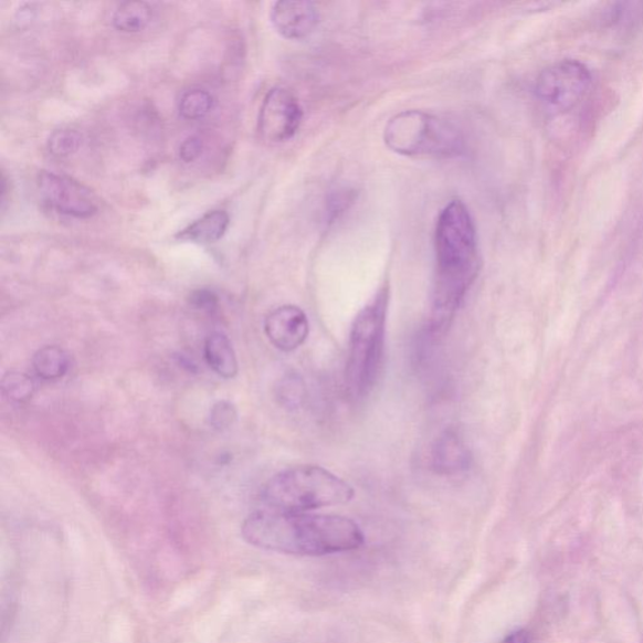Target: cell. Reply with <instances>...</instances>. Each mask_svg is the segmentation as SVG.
Instances as JSON below:
<instances>
[{"label": "cell", "instance_id": "obj_10", "mask_svg": "<svg viewBox=\"0 0 643 643\" xmlns=\"http://www.w3.org/2000/svg\"><path fill=\"white\" fill-rule=\"evenodd\" d=\"M272 24L284 39L303 40L315 31L318 12L314 3L303 0H283L275 3L271 13Z\"/></svg>", "mask_w": 643, "mask_h": 643}, {"label": "cell", "instance_id": "obj_8", "mask_svg": "<svg viewBox=\"0 0 643 643\" xmlns=\"http://www.w3.org/2000/svg\"><path fill=\"white\" fill-rule=\"evenodd\" d=\"M302 119L303 109L293 92L284 87H274L264 97L259 117V131L265 141L286 143L298 133Z\"/></svg>", "mask_w": 643, "mask_h": 643}, {"label": "cell", "instance_id": "obj_6", "mask_svg": "<svg viewBox=\"0 0 643 643\" xmlns=\"http://www.w3.org/2000/svg\"><path fill=\"white\" fill-rule=\"evenodd\" d=\"M591 85L590 70L581 62L566 60L552 64L540 73L536 94L550 112L565 114L581 104Z\"/></svg>", "mask_w": 643, "mask_h": 643}, {"label": "cell", "instance_id": "obj_13", "mask_svg": "<svg viewBox=\"0 0 643 643\" xmlns=\"http://www.w3.org/2000/svg\"><path fill=\"white\" fill-rule=\"evenodd\" d=\"M207 363L220 378L234 379L238 373L236 355L225 335L215 333L207 338L204 346Z\"/></svg>", "mask_w": 643, "mask_h": 643}, {"label": "cell", "instance_id": "obj_22", "mask_svg": "<svg viewBox=\"0 0 643 643\" xmlns=\"http://www.w3.org/2000/svg\"><path fill=\"white\" fill-rule=\"evenodd\" d=\"M191 303L197 308L210 310L211 308H215L218 301L213 292L200 289L192 293Z\"/></svg>", "mask_w": 643, "mask_h": 643}, {"label": "cell", "instance_id": "obj_17", "mask_svg": "<svg viewBox=\"0 0 643 643\" xmlns=\"http://www.w3.org/2000/svg\"><path fill=\"white\" fill-rule=\"evenodd\" d=\"M2 390L9 401L23 403L32 399L35 386L29 375L8 372L2 381Z\"/></svg>", "mask_w": 643, "mask_h": 643}, {"label": "cell", "instance_id": "obj_19", "mask_svg": "<svg viewBox=\"0 0 643 643\" xmlns=\"http://www.w3.org/2000/svg\"><path fill=\"white\" fill-rule=\"evenodd\" d=\"M238 413L232 402L219 401L210 411V425L218 431L231 429L236 421Z\"/></svg>", "mask_w": 643, "mask_h": 643}, {"label": "cell", "instance_id": "obj_7", "mask_svg": "<svg viewBox=\"0 0 643 643\" xmlns=\"http://www.w3.org/2000/svg\"><path fill=\"white\" fill-rule=\"evenodd\" d=\"M36 188L43 203L59 214L76 219L97 214L98 199L95 192L75 179L42 171L36 178Z\"/></svg>", "mask_w": 643, "mask_h": 643}, {"label": "cell", "instance_id": "obj_2", "mask_svg": "<svg viewBox=\"0 0 643 643\" xmlns=\"http://www.w3.org/2000/svg\"><path fill=\"white\" fill-rule=\"evenodd\" d=\"M435 283L433 328L443 333L481 271L475 225L461 200H453L441 211L435 229Z\"/></svg>", "mask_w": 643, "mask_h": 643}, {"label": "cell", "instance_id": "obj_15", "mask_svg": "<svg viewBox=\"0 0 643 643\" xmlns=\"http://www.w3.org/2000/svg\"><path fill=\"white\" fill-rule=\"evenodd\" d=\"M152 20V8L145 2H125L119 4L113 17L117 31L137 33L146 29Z\"/></svg>", "mask_w": 643, "mask_h": 643}, {"label": "cell", "instance_id": "obj_14", "mask_svg": "<svg viewBox=\"0 0 643 643\" xmlns=\"http://www.w3.org/2000/svg\"><path fill=\"white\" fill-rule=\"evenodd\" d=\"M33 370L45 381H56L70 370V356L59 346H45L33 357Z\"/></svg>", "mask_w": 643, "mask_h": 643}, {"label": "cell", "instance_id": "obj_11", "mask_svg": "<svg viewBox=\"0 0 643 643\" xmlns=\"http://www.w3.org/2000/svg\"><path fill=\"white\" fill-rule=\"evenodd\" d=\"M473 454L465 440L454 429L445 430L434 441L430 452V466L439 475H458L471 468Z\"/></svg>", "mask_w": 643, "mask_h": 643}, {"label": "cell", "instance_id": "obj_9", "mask_svg": "<svg viewBox=\"0 0 643 643\" xmlns=\"http://www.w3.org/2000/svg\"><path fill=\"white\" fill-rule=\"evenodd\" d=\"M264 333L280 351L292 352L307 341L309 322L305 310L299 307L282 306L266 316Z\"/></svg>", "mask_w": 643, "mask_h": 643}, {"label": "cell", "instance_id": "obj_5", "mask_svg": "<svg viewBox=\"0 0 643 643\" xmlns=\"http://www.w3.org/2000/svg\"><path fill=\"white\" fill-rule=\"evenodd\" d=\"M384 143L403 156L450 158L464 150L463 135L446 119L424 112H403L392 117L384 128Z\"/></svg>", "mask_w": 643, "mask_h": 643}, {"label": "cell", "instance_id": "obj_1", "mask_svg": "<svg viewBox=\"0 0 643 643\" xmlns=\"http://www.w3.org/2000/svg\"><path fill=\"white\" fill-rule=\"evenodd\" d=\"M242 535L256 548L299 557L351 552L365 544L363 531L350 518L271 509L252 513Z\"/></svg>", "mask_w": 643, "mask_h": 643}, {"label": "cell", "instance_id": "obj_12", "mask_svg": "<svg viewBox=\"0 0 643 643\" xmlns=\"http://www.w3.org/2000/svg\"><path fill=\"white\" fill-rule=\"evenodd\" d=\"M229 224H231V218H229L226 211H209V213L183 229L177 238L183 242L198 244L215 243L225 235Z\"/></svg>", "mask_w": 643, "mask_h": 643}, {"label": "cell", "instance_id": "obj_16", "mask_svg": "<svg viewBox=\"0 0 643 643\" xmlns=\"http://www.w3.org/2000/svg\"><path fill=\"white\" fill-rule=\"evenodd\" d=\"M214 107V97L203 88H192L186 92L179 101V113L186 119L205 117Z\"/></svg>", "mask_w": 643, "mask_h": 643}, {"label": "cell", "instance_id": "obj_20", "mask_svg": "<svg viewBox=\"0 0 643 643\" xmlns=\"http://www.w3.org/2000/svg\"><path fill=\"white\" fill-rule=\"evenodd\" d=\"M303 394H305V389H303V383L296 376L283 380L280 388V399L283 405L297 408L303 399Z\"/></svg>", "mask_w": 643, "mask_h": 643}, {"label": "cell", "instance_id": "obj_23", "mask_svg": "<svg viewBox=\"0 0 643 643\" xmlns=\"http://www.w3.org/2000/svg\"><path fill=\"white\" fill-rule=\"evenodd\" d=\"M502 643H529V633L526 630L513 632Z\"/></svg>", "mask_w": 643, "mask_h": 643}, {"label": "cell", "instance_id": "obj_18", "mask_svg": "<svg viewBox=\"0 0 643 643\" xmlns=\"http://www.w3.org/2000/svg\"><path fill=\"white\" fill-rule=\"evenodd\" d=\"M84 143L82 136L76 130L63 128V130L54 131L49 139V151L54 158L63 159L76 154Z\"/></svg>", "mask_w": 643, "mask_h": 643}, {"label": "cell", "instance_id": "obj_3", "mask_svg": "<svg viewBox=\"0 0 643 643\" xmlns=\"http://www.w3.org/2000/svg\"><path fill=\"white\" fill-rule=\"evenodd\" d=\"M389 299V284H383L354 320L346 363V386L354 400L369 397L379 380Z\"/></svg>", "mask_w": 643, "mask_h": 643}, {"label": "cell", "instance_id": "obj_4", "mask_svg": "<svg viewBox=\"0 0 643 643\" xmlns=\"http://www.w3.org/2000/svg\"><path fill=\"white\" fill-rule=\"evenodd\" d=\"M265 509L310 513L351 502L355 491L341 477L317 465H301L274 475L263 489Z\"/></svg>", "mask_w": 643, "mask_h": 643}, {"label": "cell", "instance_id": "obj_21", "mask_svg": "<svg viewBox=\"0 0 643 643\" xmlns=\"http://www.w3.org/2000/svg\"><path fill=\"white\" fill-rule=\"evenodd\" d=\"M204 144L199 136H189L183 140L179 149V158L182 162L191 164L200 158L203 154Z\"/></svg>", "mask_w": 643, "mask_h": 643}]
</instances>
